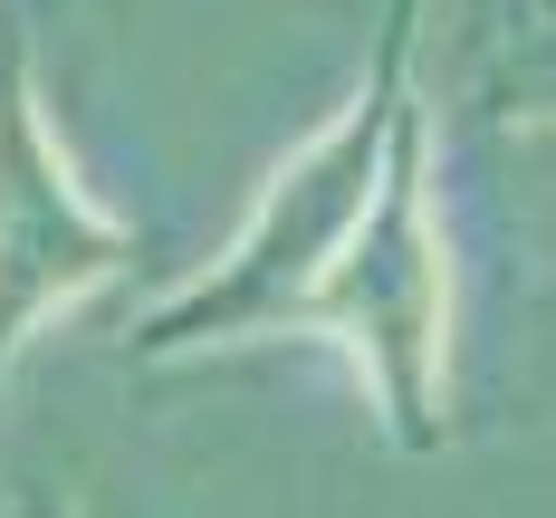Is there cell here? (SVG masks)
I'll return each mask as SVG.
<instances>
[{"instance_id": "6da1fadb", "label": "cell", "mask_w": 556, "mask_h": 518, "mask_svg": "<svg viewBox=\"0 0 556 518\" xmlns=\"http://www.w3.org/2000/svg\"><path fill=\"white\" fill-rule=\"evenodd\" d=\"M135 269V240L87 202L77 164L58 154L49 106H39V67L29 39L0 29V403L29 337L58 307H77L87 288Z\"/></svg>"}, {"instance_id": "7a4b0ae2", "label": "cell", "mask_w": 556, "mask_h": 518, "mask_svg": "<svg viewBox=\"0 0 556 518\" xmlns=\"http://www.w3.org/2000/svg\"><path fill=\"white\" fill-rule=\"evenodd\" d=\"M10 518H77V509L58 500L49 480H20V490H10Z\"/></svg>"}]
</instances>
